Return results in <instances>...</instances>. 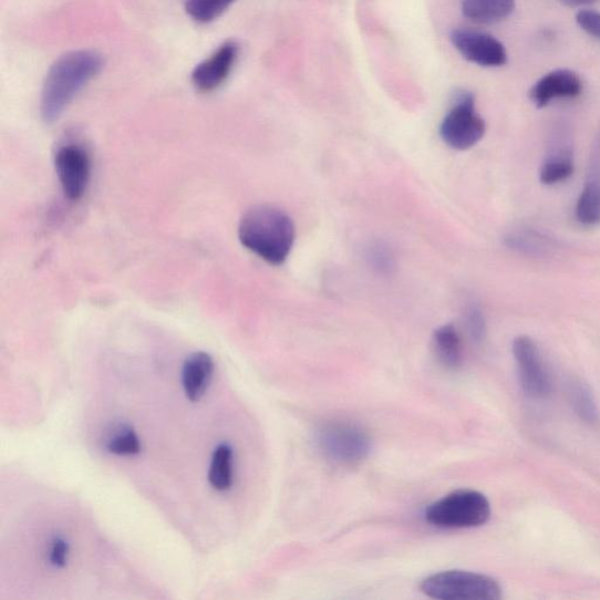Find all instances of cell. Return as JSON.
<instances>
[{
    "label": "cell",
    "instance_id": "d6986e66",
    "mask_svg": "<svg viewBox=\"0 0 600 600\" xmlns=\"http://www.w3.org/2000/svg\"><path fill=\"white\" fill-rule=\"evenodd\" d=\"M569 397L573 411L587 424H596L599 418V410L596 397L588 384L582 380H572L569 385Z\"/></svg>",
    "mask_w": 600,
    "mask_h": 600
},
{
    "label": "cell",
    "instance_id": "5b68a950",
    "mask_svg": "<svg viewBox=\"0 0 600 600\" xmlns=\"http://www.w3.org/2000/svg\"><path fill=\"white\" fill-rule=\"evenodd\" d=\"M317 445L330 462L340 466H355L369 456L372 439L366 431L355 424L330 422L318 430Z\"/></svg>",
    "mask_w": 600,
    "mask_h": 600
},
{
    "label": "cell",
    "instance_id": "8fae6325",
    "mask_svg": "<svg viewBox=\"0 0 600 600\" xmlns=\"http://www.w3.org/2000/svg\"><path fill=\"white\" fill-rule=\"evenodd\" d=\"M583 87L582 79L576 72L558 69L537 80L529 92V97L537 108H545L554 100L581 95Z\"/></svg>",
    "mask_w": 600,
    "mask_h": 600
},
{
    "label": "cell",
    "instance_id": "3957f363",
    "mask_svg": "<svg viewBox=\"0 0 600 600\" xmlns=\"http://www.w3.org/2000/svg\"><path fill=\"white\" fill-rule=\"evenodd\" d=\"M492 507L483 493L456 490L432 504L425 513L426 521L437 528L468 529L489 521Z\"/></svg>",
    "mask_w": 600,
    "mask_h": 600
},
{
    "label": "cell",
    "instance_id": "7c38bea8",
    "mask_svg": "<svg viewBox=\"0 0 600 600\" xmlns=\"http://www.w3.org/2000/svg\"><path fill=\"white\" fill-rule=\"evenodd\" d=\"M576 217L586 227L600 225V128L591 146L586 185L578 197Z\"/></svg>",
    "mask_w": 600,
    "mask_h": 600
},
{
    "label": "cell",
    "instance_id": "ba28073f",
    "mask_svg": "<svg viewBox=\"0 0 600 600\" xmlns=\"http://www.w3.org/2000/svg\"><path fill=\"white\" fill-rule=\"evenodd\" d=\"M54 168L65 197L70 201H79L87 190L92 174L86 149L76 144L59 147L54 155Z\"/></svg>",
    "mask_w": 600,
    "mask_h": 600
},
{
    "label": "cell",
    "instance_id": "6da1fadb",
    "mask_svg": "<svg viewBox=\"0 0 600 600\" xmlns=\"http://www.w3.org/2000/svg\"><path fill=\"white\" fill-rule=\"evenodd\" d=\"M104 66V56L93 50H77L59 56L45 76L40 95L43 122L48 125L58 122Z\"/></svg>",
    "mask_w": 600,
    "mask_h": 600
},
{
    "label": "cell",
    "instance_id": "277c9868",
    "mask_svg": "<svg viewBox=\"0 0 600 600\" xmlns=\"http://www.w3.org/2000/svg\"><path fill=\"white\" fill-rule=\"evenodd\" d=\"M422 591L430 598L442 600H498L503 587L495 578L469 571L451 570L424 579Z\"/></svg>",
    "mask_w": 600,
    "mask_h": 600
},
{
    "label": "cell",
    "instance_id": "603a6c76",
    "mask_svg": "<svg viewBox=\"0 0 600 600\" xmlns=\"http://www.w3.org/2000/svg\"><path fill=\"white\" fill-rule=\"evenodd\" d=\"M466 327L475 343H483L487 335L486 318L482 309L470 306L466 311Z\"/></svg>",
    "mask_w": 600,
    "mask_h": 600
},
{
    "label": "cell",
    "instance_id": "30bf717a",
    "mask_svg": "<svg viewBox=\"0 0 600 600\" xmlns=\"http://www.w3.org/2000/svg\"><path fill=\"white\" fill-rule=\"evenodd\" d=\"M239 55L234 40L219 45L204 62L196 65L192 83L198 92L211 93L221 87L231 74Z\"/></svg>",
    "mask_w": 600,
    "mask_h": 600
},
{
    "label": "cell",
    "instance_id": "484cf974",
    "mask_svg": "<svg viewBox=\"0 0 600 600\" xmlns=\"http://www.w3.org/2000/svg\"><path fill=\"white\" fill-rule=\"evenodd\" d=\"M559 2L568 8H582L596 3L598 0H559Z\"/></svg>",
    "mask_w": 600,
    "mask_h": 600
},
{
    "label": "cell",
    "instance_id": "ac0fdd59",
    "mask_svg": "<svg viewBox=\"0 0 600 600\" xmlns=\"http://www.w3.org/2000/svg\"><path fill=\"white\" fill-rule=\"evenodd\" d=\"M209 485L217 492H227L234 484V452L228 444L216 447L208 472Z\"/></svg>",
    "mask_w": 600,
    "mask_h": 600
},
{
    "label": "cell",
    "instance_id": "52a82bcc",
    "mask_svg": "<svg viewBox=\"0 0 600 600\" xmlns=\"http://www.w3.org/2000/svg\"><path fill=\"white\" fill-rule=\"evenodd\" d=\"M513 354L525 393L532 399L548 396L551 392V377L534 340L527 335L517 337L513 343Z\"/></svg>",
    "mask_w": 600,
    "mask_h": 600
},
{
    "label": "cell",
    "instance_id": "8992f818",
    "mask_svg": "<svg viewBox=\"0 0 600 600\" xmlns=\"http://www.w3.org/2000/svg\"><path fill=\"white\" fill-rule=\"evenodd\" d=\"M486 128L485 120L476 112L474 94L459 91L439 126V135L448 147L467 151L482 142Z\"/></svg>",
    "mask_w": 600,
    "mask_h": 600
},
{
    "label": "cell",
    "instance_id": "7a4b0ae2",
    "mask_svg": "<svg viewBox=\"0 0 600 600\" xmlns=\"http://www.w3.org/2000/svg\"><path fill=\"white\" fill-rule=\"evenodd\" d=\"M294 226L283 210L257 206L248 210L239 223L241 245L270 266H282L294 245Z\"/></svg>",
    "mask_w": 600,
    "mask_h": 600
},
{
    "label": "cell",
    "instance_id": "ffe728a7",
    "mask_svg": "<svg viewBox=\"0 0 600 600\" xmlns=\"http://www.w3.org/2000/svg\"><path fill=\"white\" fill-rule=\"evenodd\" d=\"M236 0H187L186 12L197 23L208 24L221 17Z\"/></svg>",
    "mask_w": 600,
    "mask_h": 600
},
{
    "label": "cell",
    "instance_id": "2e32d148",
    "mask_svg": "<svg viewBox=\"0 0 600 600\" xmlns=\"http://www.w3.org/2000/svg\"><path fill=\"white\" fill-rule=\"evenodd\" d=\"M516 0H463V13L476 24L504 22L515 10Z\"/></svg>",
    "mask_w": 600,
    "mask_h": 600
},
{
    "label": "cell",
    "instance_id": "cb8c5ba5",
    "mask_svg": "<svg viewBox=\"0 0 600 600\" xmlns=\"http://www.w3.org/2000/svg\"><path fill=\"white\" fill-rule=\"evenodd\" d=\"M70 557V545L63 537H54L49 547V562L55 569H64Z\"/></svg>",
    "mask_w": 600,
    "mask_h": 600
},
{
    "label": "cell",
    "instance_id": "9a60e30c",
    "mask_svg": "<svg viewBox=\"0 0 600 600\" xmlns=\"http://www.w3.org/2000/svg\"><path fill=\"white\" fill-rule=\"evenodd\" d=\"M505 245L510 250L536 258L554 256L559 244L549 235L535 229H516L505 237Z\"/></svg>",
    "mask_w": 600,
    "mask_h": 600
},
{
    "label": "cell",
    "instance_id": "d4e9b609",
    "mask_svg": "<svg viewBox=\"0 0 600 600\" xmlns=\"http://www.w3.org/2000/svg\"><path fill=\"white\" fill-rule=\"evenodd\" d=\"M576 23L590 37L600 40V12L591 9L579 10Z\"/></svg>",
    "mask_w": 600,
    "mask_h": 600
},
{
    "label": "cell",
    "instance_id": "7402d4cb",
    "mask_svg": "<svg viewBox=\"0 0 600 600\" xmlns=\"http://www.w3.org/2000/svg\"><path fill=\"white\" fill-rule=\"evenodd\" d=\"M368 261L380 273H390L394 269V256L383 244H374L368 249Z\"/></svg>",
    "mask_w": 600,
    "mask_h": 600
},
{
    "label": "cell",
    "instance_id": "9c48e42d",
    "mask_svg": "<svg viewBox=\"0 0 600 600\" xmlns=\"http://www.w3.org/2000/svg\"><path fill=\"white\" fill-rule=\"evenodd\" d=\"M451 40L457 52L477 66L495 69L508 63L505 45L488 33L458 29L451 33Z\"/></svg>",
    "mask_w": 600,
    "mask_h": 600
},
{
    "label": "cell",
    "instance_id": "4fadbf2b",
    "mask_svg": "<svg viewBox=\"0 0 600 600\" xmlns=\"http://www.w3.org/2000/svg\"><path fill=\"white\" fill-rule=\"evenodd\" d=\"M214 369V360L206 352H195L186 359L183 386L189 402L198 403L205 396L213 380Z\"/></svg>",
    "mask_w": 600,
    "mask_h": 600
},
{
    "label": "cell",
    "instance_id": "e0dca14e",
    "mask_svg": "<svg viewBox=\"0 0 600 600\" xmlns=\"http://www.w3.org/2000/svg\"><path fill=\"white\" fill-rule=\"evenodd\" d=\"M433 349L439 363L448 370H456L463 364V342L452 324L438 328L433 335Z\"/></svg>",
    "mask_w": 600,
    "mask_h": 600
},
{
    "label": "cell",
    "instance_id": "5bb4252c",
    "mask_svg": "<svg viewBox=\"0 0 600 600\" xmlns=\"http://www.w3.org/2000/svg\"><path fill=\"white\" fill-rule=\"evenodd\" d=\"M573 151L571 144L566 137L554 139L541 170H539V182L546 186L561 184L567 182L573 174Z\"/></svg>",
    "mask_w": 600,
    "mask_h": 600
},
{
    "label": "cell",
    "instance_id": "44dd1931",
    "mask_svg": "<svg viewBox=\"0 0 600 600\" xmlns=\"http://www.w3.org/2000/svg\"><path fill=\"white\" fill-rule=\"evenodd\" d=\"M107 449L114 455L134 456L142 452V442L133 428L123 427L108 439Z\"/></svg>",
    "mask_w": 600,
    "mask_h": 600
}]
</instances>
